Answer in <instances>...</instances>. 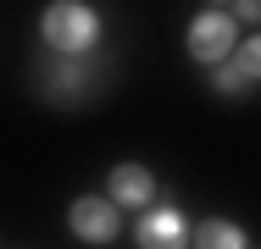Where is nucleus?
I'll return each mask as SVG.
<instances>
[{
  "instance_id": "nucleus-1",
  "label": "nucleus",
  "mask_w": 261,
  "mask_h": 249,
  "mask_svg": "<svg viewBox=\"0 0 261 249\" xmlns=\"http://www.w3.org/2000/svg\"><path fill=\"white\" fill-rule=\"evenodd\" d=\"M100 39V17L89 11V6H78V0H61L45 11V45L61 50V55H84V50Z\"/></svg>"
},
{
  "instance_id": "nucleus-9",
  "label": "nucleus",
  "mask_w": 261,
  "mask_h": 249,
  "mask_svg": "<svg viewBox=\"0 0 261 249\" xmlns=\"http://www.w3.org/2000/svg\"><path fill=\"white\" fill-rule=\"evenodd\" d=\"M233 11H239V17H250V22H261V6H256V0H245V6H233Z\"/></svg>"
},
{
  "instance_id": "nucleus-3",
  "label": "nucleus",
  "mask_w": 261,
  "mask_h": 249,
  "mask_svg": "<svg viewBox=\"0 0 261 249\" xmlns=\"http://www.w3.org/2000/svg\"><path fill=\"white\" fill-rule=\"evenodd\" d=\"M72 233L84 244H111L117 238V205L111 199H72Z\"/></svg>"
},
{
  "instance_id": "nucleus-4",
  "label": "nucleus",
  "mask_w": 261,
  "mask_h": 249,
  "mask_svg": "<svg viewBox=\"0 0 261 249\" xmlns=\"http://www.w3.org/2000/svg\"><path fill=\"white\" fill-rule=\"evenodd\" d=\"M189 244V222L178 210H150L139 222V249H184Z\"/></svg>"
},
{
  "instance_id": "nucleus-8",
  "label": "nucleus",
  "mask_w": 261,
  "mask_h": 249,
  "mask_svg": "<svg viewBox=\"0 0 261 249\" xmlns=\"http://www.w3.org/2000/svg\"><path fill=\"white\" fill-rule=\"evenodd\" d=\"M233 67L245 72V83H250V78H261V39H250V45H245V55H239Z\"/></svg>"
},
{
  "instance_id": "nucleus-2",
  "label": "nucleus",
  "mask_w": 261,
  "mask_h": 249,
  "mask_svg": "<svg viewBox=\"0 0 261 249\" xmlns=\"http://www.w3.org/2000/svg\"><path fill=\"white\" fill-rule=\"evenodd\" d=\"M233 50V22L222 17V11H200L195 17V28H189V55H200V61H222Z\"/></svg>"
},
{
  "instance_id": "nucleus-7",
  "label": "nucleus",
  "mask_w": 261,
  "mask_h": 249,
  "mask_svg": "<svg viewBox=\"0 0 261 249\" xmlns=\"http://www.w3.org/2000/svg\"><path fill=\"white\" fill-rule=\"evenodd\" d=\"M211 83H217V95H239V89H245V72H239V67H228V61H222V67H217V72H211Z\"/></svg>"
},
{
  "instance_id": "nucleus-5",
  "label": "nucleus",
  "mask_w": 261,
  "mask_h": 249,
  "mask_svg": "<svg viewBox=\"0 0 261 249\" xmlns=\"http://www.w3.org/2000/svg\"><path fill=\"white\" fill-rule=\"evenodd\" d=\"M106 189H111V205H150V194H156V177H150L145 166H117Z\"/></svg>"
},
{
  "instance_id": "nucleus-6",
  "label": "nucleus",
  "mask_w": 261,
  "mask_h": 249,
  "mask_svg": "<svg viewBox=\"0 0 261 249\" xmlns=\"http://www.w3.org/2000/svg\"><path fill=\"white\" fill-rule=\"evenodd\" d=\"M195 249H245V233L217 216V222H206V227L195 233Z\"/></svg>"
}]
</instances>
